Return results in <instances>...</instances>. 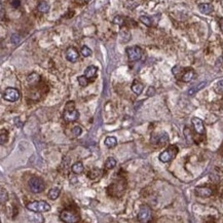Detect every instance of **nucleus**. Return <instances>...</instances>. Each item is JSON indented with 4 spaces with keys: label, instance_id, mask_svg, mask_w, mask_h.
Here are the masks:
<instances>
[{
    "label": "nucleus",
    "instance_id": "obj_1",
    "mask_svg": "<svg viewBox=\"0 0 223 223\" xmlns=\"http://www.w3.org/2000/svg\"><path fill=\"white\" fill-rule=\"evenodd\" d=\"M172 72L173 74L178 78V79L182 80L183 82H189L194 78V71L192 70L191 68H187V69H183L182 67L180 66H175L173 69H172Z\"/></svg>",
    "mask_w": 223,
    "mask_h": 223
},
{
    "label": "nucleus",
    "instance_id": "obj_2",
    "mask_svg": "<svg viewBox=\"0 0 223 223\" xmlns=\"http://www.w3.org/2000/svg\"><path fill=\"white\" fill-rule=\"evenodd\" d=\"M79 118V112L75 109L74 102H68L65 106L63 119L66 122H74Z\"/></svg>",
    "mask_w": 223,
    "mask_h": 223
},
{
    "label": "nucleus",
    "instance_id": "obj_3",
    "mask_svg": "<svg viewBox=\"0 0 223 223\" xmlns=\"http://www.w3.org/2000/svg\"><path fill=\"white\" fill-rule=\"evenodd\" d=\"M27 209L31 212L34 213H44L50 211L52 207L48 203H46L44 201H34L31 203L27 204Z\"/></svg>",
    "mask_w": 223,
    "mask_h": 223
},
{
    "label": "nucleus",
    "instance_id": "obj_4",
    "mask_svg": "<svg viewBox=\"0 0 223 223\" xmlns=\"http://www.w3.org/2000/svg\"><path fill=\"white\" fill-rule=\"evenodd\" d=\"M179 152V148L177 145H170L166 150H164L161 154L159 155V159L162 162H170L171 161H173L176 156H177Z\"/></svg>",
    "mask_w": 223,
    "mask_h": 223
},
{
    "label": "nucleus",
    "instance_id": "obj_5",
    "mask_svg": "<svg viewBox=\"0 0 223 223\" xmlns=\"http://www.w3.org/2000/svg\"><path fill=\"white\" fill-rule=\"evenodd\" d=\"M29 187L33 193H40L44 190L45 183L40 177H32L29 180Z\"/></svg>",
    "mask_w": 223,
    "mask_h": 223
},
{
    "label": "nucleus",
    "instance_id": "obj_6",
    "mask_svg": "<svg viewBox=\"0 0 223 223\" xmlns=\"http://www.w3.org/2000/svg\"><path fill=\"white\" fill-rule=\"evenodd\" d=\"M152 219V210L149 206L143 205L140 207L138 213V220L142 223L150 222Z\"/></svg>",
    "mask_w": 223,
    "mask_h": 223
},
{
    "label": "nucleus",
    "instance_id": "obj_7",
    "mask_svg": "<svg viewBox=\"0 0 223 223\" xmlns=\"http://www.w3.org/2000/svg\"><path fill=\"white\" fill-rule=\"evenodd\" d=\"M60 219L66 223H76L79 220V215L73 210H64L60 214Z\"/></svg>",
    "mask_w": 223,
    "mask_h": 223
},
{
    "label": "nucleus",
    "instance_id": "obj_8",
    "mask_svg": "<svg viewBox=\"0 0 223 223\" xmlns=\"http://www.w3.org/2000/svg\"><path fill=\"white\" fill-rule=\"evenodd\" d=\"M150 142L153 145L157 146H164L169 143V136L166 132H162V133L153 134L150 139Z\"/></svg>",
    "mask_w": 223,
    "mask_h": 223
},
{
    "label": "nucleus",
    "instance_id": "obj_9",
    "mask_svg": "<svg viewBox=\"0 0 223 223\" xmlns=\"http://www.w3.org/2000/svg\"><path fill=\"white\" fill-rule=\"evenodd\" d=\"M130 62H137L142 58V50L139 46H131L125 50Z\"/></svg>",
    "mask_w": 223,
    "mask_h": 223
},
{
    "label": "nucleus",
    "instance_id": "obj_10",
    "mask_svg": "<svg viewBox=\"0 0 223 223\" xmlns=\"http://www.w3.org/2000/svg\"><path fill=\"white\" fill-rule=\"evenodd\" d=\"M3 99L8 102H17L20 99V92L15 87H7L3 92Z\"/></svg>",
    "mask_w": 223,
    "mask_h": 223
},
{
    "label": "nucleus",
    "instance_id": "obj_11",
    "mask_svg": "<svg viewBox=\"0 0 223 223\" xmlns=\"http://www.w3.org/2000/svg\"><path fill=\"white\" fill-rule=\"evenodd\" d=\"M108 189H111V191H109L110 194H112V196H122V192L124 191L125 183L122 184L120 181H117V182H114V183H112V184H110Z\"/></svg>",
    "mask_w": 223,
    "mask_h": 223
},
{
    "label": "nucleus",
    "instance_id": "obj_12",
    "mask_svg": "<svg viewBox=\"0 0 223 223\" xmlns=\"http://www.w3.org/2000/svg\"><path fill=\"white\" fill-rule=\"evenodd\" d=\"M191 124L193 125V129L196 131V134L199 135H205L206 130H205V125H204V122L202 119H199V117H193L191 119Z\"/></svg>",
    "mask_w": 223,
    "mask_h": 223
},
{
    "label": "nucleus",
    "instance_id": "obj_13",
    "mask_svg": "<svg viewBox=\"0 0 223 223\" xmlns=\"http://www.w3.org/2000/svg\"><path fill=\"white\" fill-rule=\"evenodd\" d=\"M194 192L199 197H210L213 194V190L208 186H196Z\"/></svg>",
    "mask_w": 223,
    "mask_h": 223
},
{
    "label": "nucleus",
    "instance_id": "obj_14",
    "mask_svg": "<svg viewBox=\"0 0 223 223\" xmlns=\"http://www.w3.org/2000/svg\"><path fill=\"white\" fill-rule=\"evenodd\" d=\"M79 58V54L75 47H68L66 50V59L71 63H75Z\"/></svg>",
    "mask_w": 223,
    "mask_h": 223
},
{
    "label": "nucleus",
    "instance_id": "obj_15",
    "mask_svg": "<svg viewBox=\"0 0 223 223\" xmlns=\"http://www.w3.org/2000/svg\"><path fill=\"white\" fill-rule=\"evenodd\" d=\"M97 72H98V68L96 66H94V65H90L84 70V75L89 79H94L97 75Z\"/></svg>",
    "mask_w": 223,
    "mask_h": 223
},
{
    "label": "nucleus",
    "instance_id": "obj_16",
    "mask_svg": "<svg viewBox=\"0 0 223 223\" xmlns=\"http://www.w3.org/2000/svg\"><path fill=\"white\" fill-rule=\"evenodd\" d=\"M206 85H207V81H203V82L199 83L197 85H194V87H190V89L187 90V95L188 96H193V95H196V93H199L201 90H203Z\"/></svg>",
    "mask_w": 223,
    "mask_h": 223
},
{
    "label": "nucleus",
    "instance_id": "obj_17",
    "mask_svg": "<svg viewBox=\"0 0 223 223\" xmlns=\"http://www.w3.org/2000/svg\"><path fill=\"white\" fill-rule=\"evenodd\" d=\"M102 176V171L98 168H93L90 169L89 172L87 173V177H89L92 180H95V179H98Z\"/></svg>",
    "mask_w": 223,
    "mask_h": 223
},
{
    "label": "nucleus",
    "instance_id": "obj_18",
    "mask_svg": "<svg viewBox=\"0 0 223 223\" xmlns=\"http://www.w3.org/2000/svg\"><path fill=\"white\" fill-rule=\"evenodd\" d=\"M132 90H133V92L137 95V96L141 95L143 93V90H144L143 83H141L140 81L135 80L134 82H133V84H132Z\"/></svg>",
    "mask_w": 223,
    "mask_h": 223
},
{
    "label": "nucleus",
    "instance_id": "obj_19",
    "mask_svg": "<svg viewBox=\"0 0 223 223\" xmlns=\"http://www.w3.org/2000/svg\"><path fill=\"white\" fill-rule=\"evenodd\" d=\"M199 9L204 15H210L213 11V5L210 3H202L199 5Z\"/></svg>",
    "mask_w": 223,
    "mask_h": 223
},
{
    "label": "nucleus",
    "instance_id": "obj_20",
    "mask_svg": "<svg viewBox=\"0 0 223 223\" xmlns=\"http://www.w3.org/2000/svg\"><path fill=\"white\" fill-rule=\"evenodd\" d=\"M71 171L73 172L76 175H79V174L83 173L84 171V167H83V164L81 162H77L75 164H73V166L71 167Z\"/></svg>",
    "mask_w": 223,
    "mask_h": 223
},
{
    "label": "nucleus",
    "instance_id": "obj_21",
    "mask_svg": "<svg viewBox=\"0 0 223 223\" xmlns=\"http://www.w3.org/2000/svg\"><path fill=\"white\" fill-rule=\"evenodd\" d=\"M60 193H61V190H60L59 188H57V187H54V188H52V189L48 190L47 196H48V199H50L55 201V199H57L58 197L60 196Z\"/></svg>",
    "mask_w": 223,
    "mask_h": 223
},
{
    "label": "nucleus",
    "instance_id": "obj_22",
    "mask_svg": "<svg viewBox=\"0 0 223 223\" xmlns=\"http://www.w3.org/2000/svg\"><path fill=\"white\" fill-rule=\"evenodd\" d=\"M104 144L108 148H114L117 145V139L115 137H107L104 141Z\"/></svg>",
    "mask_w": 223,
    "mask_h": 223
},
{
    "label": "nucleus",
    "instance_id": "obj_23",
    "mask_svg": "<svg viewBox=\"0 0 223 223\" xmlns=\"http://www.w3.org/2000/svg\"><path fill=\"white\" fill-rule=\"evenodd\" d=\"M37 9H38V11H40V13H47V11L50 10V4H48L46 1H40L38 3Z\"/></svg>",
    "mask_w": 223,
    "mask_h": 223
},
{
    "label": "nucleus",
    "instance_id": "obj_24",
    "mask_svg": "<svg viewBox=\"0 0 223 223\" xmlns=\"http://www.w3.org/2000/svg\"><path fill=\"white\" fill-rule=\"evenodd\" d=\"M105 168L107 169V170H112V169H114L115 167H116V159H114V157H112V156H110V157H108L107 159H106V162H105Z\"/></svg>",
    "mask_w": 223,
    "mask_h": 223
},
{
    "label": "nucleus",
    "instance_id": "obj_25",
    "mask_svg": "<svg viewBox=\"0 0 223 223\" xmlns=\"http://www.w3.org/2000/svg\"><path fill=\"white\" fill-rule=\"evenodd\" d=\"M143 0H125V3H127V6L131 9L136 8L137 6H139L141 4Z\"/></svg>",
    "mask_w": 223,
    "mask_h": 223
},
{
    "label": "nucleus",
    "instance_id": "obj_26",
    "mask_svg": "<svg viewBox=\"0 0 223 223\" xmlns=\"http://www.w3.org/2000/svg\"><path fill=\"white\" fill-rule=\"evenodd\" d=\"M27 80H28V82H29L30 84H36V83L40 80V76H39L38 74H36V73H32V74H30V75L28 76Z\"/></svg>",
    "mask_w": 223,
    "mask_h": 223
},
{
    "label": "nucleus",
    "instance_id": "obj_27",
    "mask_svg": "<svg viewBox=\"0 0 223 223\" xmlns=\"http://www.w3.org/2000/svg\"><path fill=\"white\" fill-rule=\"evenodd\" d=\"M77 81H78V83H79L80 87H85L87 84H89V78H87L84 74L81 76H78Z\"/></svg>",
    "mask_w": 223,
    "mask_h": 223
},
{
    "label": "nucleus",
    "instance_id": "obj_28",
    "mask_svg": "<svg viewBox=\"0 0 223 223\" xmlns=\"http://www.w3.org/2000/svg\"><path fill=\"white\" fill-rule=\"evenodd\" d=\"M140 21L143 23L144 25H145V26H147V27H151L152 25H153L152 19L149 18V17H147V16H141V17H140Z\"/></svg>",
    "mask_w": 223,
    "mask_h": 223
},
{
    "label": "nucleus",
    "instance_id": "obj_29",
    "mask_svg": "<svg viewBox=\"0 0 223 223\" xmlns=\"http://www.w3.org/2000/svg\"><path fill=\"white\" fill-rule=\"evenodd\" d=\"M112 22H113V24L118 25V26H124V25L125 24L124 18L122 17V16H116V17H114Z\"/></svg>",
    "mask_w": 223,
    "mask_h": 223
},
{
    "label": "nucleus",
    "instance_id": "obj_30",
    "mask_svg": "<svg viewBox=\"0 0 223 223\" xmlns=\"http://www.w3.org/2000/svg\"><path fill=\"white\" fill-rule=\"evenodd\" d=\"M7 139H8V132L6 130L2 129L1 136H0V143H1V145H4L6 141H7Z\"/></svg>",
    "mask_w": 223,
    "mask_h": 223
},
{
    "label": "nucleus",
    "instance_id": "obj_31",
    "mask_svg": "<svg viewBox=\"0 0 223 223\" xmlns=\"http://www.w3.org/2000/svg\"><path fill=\"white\" fill-rule=\"evenodd\" d=\"M80 53H81V55H82L83 57H85V58L90 57V56H92V54H93L92 50H90V47H87V45H84V46H82V47H81Z\"/></svg>",
    "mask_w": 223,
    "mask_h": 223
},
{
    "label": "nucleus",
    "instance_id": "obj_32",
    "mask_svg": "<svg viewBox=\"0 0 223 223\" xmlns=\"http://www.w3.org/2000/svg\"><path fill=\"white\" fill-rule=\"evenodd\" d=\"M8 199V194L6 192V190H4V188H1V193H0V202L3 205L4 203H6Z\"/></svg>",
    "mask_w": 223,
    "mask_h": 223
},
{
    "label": "nucleus",
    "instance_id": "obj_33",
    "mask_svg": "<svg viewBox=\"0 0 223 223\" xmlns=\"http://www.w3.org/2000/svg\"><path fill=\"white\" fill-rule=\"evenodd\" d=\"M71 132L74 137H78L82 133V129H81V127H79V125H76V127H74L73 129H72Z\"/></svg>",
    "mask_w": 223,
    "mask_h": 223
},
{
    "label": "nucleus",
    "instance_id": "obj_34",
    "mask_svg": "<svg viewBox=\"0 0 223 223\" xmlns=\"http://www.w3.org/2000/svg\"><path fill=\"white\" fill-rule=\"evenodd\" d=\"M215 92L218 94H223V80H219L215 85Z\"/></svg>",
    "mask_w": 223,
    "mask_h": 223
},
{
    "label": "nucleus",
    "instance_id": "obj_35",
    "mask_svg": "<svg viewBox=\"0 0 223 223\" xmlns=\"http://www.w3.org/2000/svg\"><path fill=\"white\" fill-rule=\"evenodd\" d=\"M21 41V37L18 35V34H13L11 35V42L15 43V44H18V43H20Z\"/></svg>",
    "mask_w": 223,
    "mask_h": 223
},
{
    "label": "nucleus",
    "instance_id": "obj_36",
    "mask_svg": "<svg viewBox=\"0 0 223 223\" xmlns=\"http://www.w3.org/2000/svg\"><path fill=\"white\" fill-rule=\"evenodd\" d=\"M146 95H147L148 97H152L155 95V89L153 87H149L147 90V92H146Z\"/></svg>",
    "mask_w": 223,
    "mask_h": 223
},
{
    "label": "nucleus",
    "instance_id": "obj_37",
    "mask_svg": "<svg viewBox=\"0 0 223 223\" xmlns=\"http://www.w3.org/2000/svg\"><path fill=\"white\" fill-rule=\"evenodd\" d=\"M10 4H11V6H13V7H15V8H18L19 6H20L21 2H20V0H11Z\"/></svg>",
    "mask_w": 223,
    "mask_h": 223
},
{
    "label": "nucleus",
    "instance_id": "obj_38",
    "mask_svg": "<svg viewBox=\"0 0 223 223\" xmlns=\"http://www.w3.org/2000/svg\"><path fill=\"white\" fill-rule=\"evenodd\" d=\"M15 124L17 125L18 127H23V122H20V118H19V117L15 118Z\"/></svg>",
    "mask_w": 223,
    "mask_h": 223
},
{
    "label": "nucleus",
    "instance_id": "obj_39",
    "mask_svg": "<svg viewBox=\"0 0 223 223\" xmlns=\"http://www.w3.org/2000/svg\"><path fill=\"white\" fill-rule=\"evenodd\" d=\"M220 28H221V31L223 32V19L220 20Z\"/></svg>",
    "mask_w": 223,
    "mask_h": 223
},
{
    "label": "nucleus",
    "instance_id": "obj_40",
    "mask_svg": "<svg viewBox=\"0 0 223 223\" xmlns=\"http://www.w3.org/2000/svg\"><path fill=\"white\" fill-rule=\"evenodd\" d=\"M3 15H4V10H3V6L1 5V19L3 20Z\"/></svg>",
    "mask_w": 223,
    "mask_h": 223
},
{
    "label": "nucleus",
    "instance_id": "obj_41",
    "mask_svg": "<svg viewBox=\"0 0 223 223\" xmlns=\"http://www.w3.org/2000/svg\"><path fill=\"white\" fill-rule=\"evenodd\" d=\"M84 2H87V3H89V2H90V0H83Z\"/></svg>",
    "mask_w": 223,
    "mask_h": 223
}]
</instances>
